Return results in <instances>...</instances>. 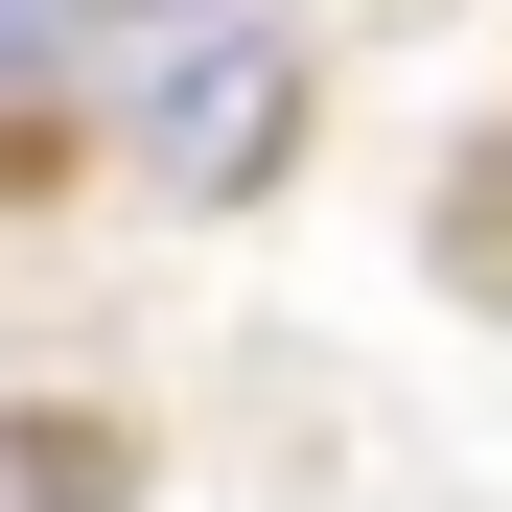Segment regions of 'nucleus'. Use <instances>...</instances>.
<instances>
[{
	"label": "nucleus",
	"instance_id": "1",
	"mask_svg": "<svg viewBox=\"0 0 512 512\" xmlns=\"http://www.w3.org/2000/svg\"><path fill=\"white\" fill-rule=\"evenodd\" d=\"M117 140H140L163 210H256L303 163V24L280 0H163L140 70H117Z\"/></svg>",
	"mask_w": 512,
	"mask_h": 512
},
{
	"label": "nucleus",
	"instance_id": "3",
	"mask_svg": "<svg viewBox=\"0 0 512 512\" xmlns=\"http://www.w3.org/2000/svg\"><path fill=\"white\" fill-rule=\"evenodd\" d=\"M117 419H0V512H117Z\"/></svg>",
	"mask_w": 512,
	"mask_h": 512
},
{
	"label": "nucleus",
	"instance_id": "2",
	"mask_svg": "<svg viewBox=\"0 0 512 512\" xmlns=\"http://www.w3.org/2000/svg\"><path fill=\"white\" fill-rule=\"evenodd\" d=\"M117 94V0H0V163H47Z\"/></svg>",
	"mask_w": 512,
	"mask_h": 512
}]
</instances>
